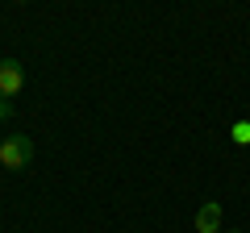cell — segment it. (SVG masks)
<instances>
[{"label": "cell", "instance_id": "obj_1", "mask_svg": "<svg viewBox=\"0 0 250 233\" xmlns=\"http://www.w3.org/2000/svg\"><path fill=\"white\" fill-rule=\"evenodd\" d=\"M29 162H34V137L29 134H9L4 142H0V167L25 171Z\"/></svg>", "mask_w": 250, "mask_h": 233}, {"label": "cell", "instance_id": "obj_3", "mask_svg": "<svg viewBox=\"0 0 250 233\" xmlns=\"http://www.w3.org/2000/svg\"><path fill=\"white\" fill-rule=\"evenodd\" d=\"M221 229V204L217 200H205L196 208V233H217Z\"/></svg>", "mask_w": 250, "mask_h": 233}, {"label": "cell", "instance_id": "obj_4", "mask_svg": "<svg viewBox=\"0 0 250 233\" xmlns=\"http://www.w3.org/2000/svg\"><path fill=\"white\" fill-rule=\"evenodd\" d=\"M229 137H233V142H238V146H250V121H233Z\"/></svg>", "mask_w": 250, "mask_h": 233}, {"label": "cell", "instance_id": "obj_2", "mask_svg": "<svg viewBox=\"0 0 250 233\" xmlns=\"http://www.w3.org/2000/svg\"><path fill=\"white\" fill-rule=\"evenodd\" d=\"M25 83V71H21L17 58H0V100H13Z\"/></svg>", "mask_w": 250, "mask_h": 233}]
</instances>
